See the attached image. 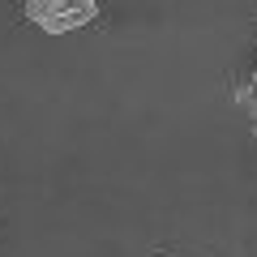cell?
Instances as JSON below:
<instances>
[{"label":"cell","mask_w":257,"mask_h":257,"mask_svg":"<svg viewBox=\"0 0 257 257\" xmlns=\"http://www.w3.org/2000/svg\"><path fill=\"white\" fill-rule=\"evenodd\" d=\"M22 13L47 35H69V30H82L86 22H94L99 5L94 0H26Z\"/></svg>","instance_id":"cell-1"},{"label":"cell","mask_w":257,"mask_h":257,"mask_svg":"<svg viewBox=\"0 0 257 257\" xmlns=\"http://www.w3.org/2000/svg\"><path fill=\"white\" fill-rule=\"evenodd\" d=\"M236 107L244 111L248 128L257 133V60H253V69H248V73L236 82Z\"/></svg>","instance_id":"cell-2"}]
</instances>
